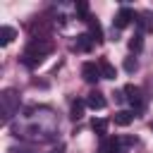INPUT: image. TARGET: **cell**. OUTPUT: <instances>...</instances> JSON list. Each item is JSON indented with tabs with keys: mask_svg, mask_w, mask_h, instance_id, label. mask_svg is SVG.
Listing matches in <instances>:
<instances>
[{
	"mask_svg": "<svg viewBox=\"0 0 153 153\" xmlns=\"http://www.w3.org/2000/svg\"><path fill=\"white\" fill-rule=\"evenodd\" d=\"M53 48L55 45H53L50 38H31L29 45H26V50H24V55H22V62L26 67H36L45 55L53 53Z\"/></svg>",
	"mask_w": 153,
	"mask_h": 153,
	"instance_id": "1",
	"label": "cell"
},
{
	"mask_svg": "<svg viewBox=\"0 0 153 153\" xmlns=\"http://www.w3.org/2000/svg\"><path fill=\"white\" fill-rule=\"evenodd\" d=\"M0 110H2V122H10L12 115L19 110V93L14 88H5L0 93Z\"/></svg>",
	"mask_w": 153,
	"mask_h": 153,
	"instance_id": "2",
	"label": "cell"
},
{
	"mask_svg": "<svg viewBox=\"0 0 153 153\" xmlns=\"http://www.w3.org/2000/svg\"><path fill=\"white\" fill-rule=\"evenodd\" d=\"M124 93H127V100L131 103L134 112H141V110H143V105H146L143 91H141L139 86H134V84H127V86H124Z\"/></svg>",
	"mask_w": 153,
	"mask_h": 153,
	"instance_id": "3",
	"label": "cell"
},
{
	"mask_svg": "<svg viewBox=\"0 0 153 153\" xmlns=\"http://www.w3.org/2000/svg\"><path fill=\"white\" fill-rule=\"evenodd\" d=\"M134 19H136V14H134L131 7H120V12H117L115 19H112V26H115V29H124V26H129Z\"/></svg>",
	"mask_w": 153,
	"mask_h": 153,
	"instance_id": "4",
	"label": "cell"
},
{
	"mask_svg": "<svg viewBox=\"0 0 153 153\" xmlns=\"http://www.w3.org/2000/svg\"><path fill=\"white\" fill-rule=\"evenodd\" d=\"M81 76H84V81L96 84L103 74H100V67H98L96 62H84V65H81Z\"/></svg>",
	"mask_w": 153,
	"mask_h": 153,
	"instance_id": "5",
	"label": "cell"
},
{
	"mask_svg": "<svg viewBox=\"0 0 153 153\" xmlns=\"http://www.w3.org/2000/svg\"><path fill=\"white\" fill-rule=\"evenodd\" d=\"M136 24H139V31L141 33H153V12L151 10H143L136 14Z\"/></svg>",
	"mask_w": 153,
	"mask_h": 153,
	"instance_id": "6",
	"label": "cell"
},
{
	"mask_svg": "<svg viewBox=\"0 0 153 153\" xmlns=\"http://www.w3.org/2000/svg\"><path fill=\"white\" fill-rule=\"evenodd\" d=\"M86 105H88L91 110H103V108H105V96H103L100 91H91V93L86 96Z\"/></svg>",
	"mask_w": 153,
	"mask_h": 153,
	"instance_id": "7",
	"label": "cell"
},
{
	"mask_svg": "<svg viewBox=\"0 0 153 153\" xmlns=\"http://www.w3.org/2000/svg\"><path fill=\"white\" fill-rule=\"evenodd\" d=\"M98 67H100L103 79H115V76H117V69H115V65H112L108 57H100V60H98Z\"/></svg>",
	"mask_w": 153,
	"mask_h": 153,
	"instance_id": "8",
	"label": "cell"
},
{
	"mask_svg": "<svg viewBox=\"0 0 153 153\" xmlns=\"http://www.w3.org/2000/svg\"><path fill=\"white\" fill-rule=\"evenodd\" d=\"M134 110H117L115 112V124H120V127H129L131 122H134Z\"/></svg>",
	"mask_w": 153,
	"mask_h": 153,
	"instance_id": "9",
	"label": "cell"
},
{
	"mask_svg": "<svg viewBox=\"0 0 153 153\" xmlns=\"http://www.w3.org/2000/svg\"><path fill=\"white\" fill-rule=\"evenodd\" d=\"M88 22V36L96 41V43H100L103 41V29H100V24H98V19H93V17H88L86 19Z\"/></svg>",
	"mask_w": 153,
	"mask_h": 153,
	"instance_id": "10",
	"label": "cell"
},
{
	"mask_svg": "<svg viewBox=\"0 0 153 153\" xmlns=\"http://www.w3.org/2000/svg\"><path fill=\"white\" fill-rule=\"evenodd\" d=\"M93 38L88 36V33H81V36H76V50H81V53H88L91 48H93Z\"/></svg>",
	"mask_w": 153,
	"mask_h": 153,
	"instance_id": "11",
	"label": "cell"
},
{
	"mask_svg": "<svg viewBox=\"0 0 153 153\" xmlns=\"http://www.w3.org/2000/svg\"><path fill=\"white\" fill-rule=\"evenodd\" d=\"M14 36H17V31L12 26H2L0 29V45H10L14 41Z\"/></svg>",
	"mask_w": 153,
	"mask_h": 153,
	"instance_id": "12",
	"label": "cell"
},
{
	"mask_svg": "<svg viewBox=\"0 0 153 153\" xmlns=\"http://www.w3.org/2000/svg\"><path fill=\"white\" fill-rule=\"evenodd\" d=\"M141 48H143V33L136 31V33L129 38V50H131V53H139Z\"/></svg>",
	"mask_w": 153,
	"mask_h": 153,
	"instance_id": "13",
	"label": "cell"
},
{
	"mask_svg": "<svg viewBox=\"0 0 153 153\" xmlns=\"http://www.w3.org/2000/svg\"><path fill=\"white\" fill-rule=\"evenodd\" d=\"M84 108H86V100H74L69 117H72V120H81V117H84Z\"/></svg>",
	"mask_w": 153,
	"mask_h": 153,
	"instance_id": "14",
	"label": "cell"
},
{
	"mask_svg": "<svg viewBox=\"0 0 153 153\" xmlns=\"http://www.w3.org/2000/svg\"><path fill=\"white\" fill-rule=\"evenodd\" d=\"M91 129H93L98 136H105V134H108V120H100V117H96V120L91 122Z\"/></svg>",
	"mask_w": 153,
	"mask_h": 153,
	"instance_id": "15",
	"label": "cell"
},
{
	"mask_svg": "<svg viewBox=\"0 0 153 153\" xmlns=\"http://www.w3.org/2000/svg\"><path fill=\"white\" fill-rule=\"evenodd\" d=\"M124 69H127L129 74H131V72H136V69H139V62H136V57H127V60H124Z\"/></svg>",
	"mask_w": 153,
	"mask_h": 153,
	"instance_id": "16",
	"label": "cell"
},
{
	"mask_svg": "<svg viewBox=\"0 0 153 153\" xmlns=\"http://www.w3.org/2000/svg\"><path fill=\"white\" fill-rule=\"evenodd\" d=\"M10 153H31V151H26V148H10Z\"/></svg>",
	"mask_w": 153,
	"mask_h": 153,
	"instance_id": "17",
	"label": "cell"
},
{
	"mask_svg": "<svg viewBox=\"0 0 153 153\" xmlns=\"http://www.w3.org/2000/svg\"><path fill=\"white\" fill-rule=\"evenodd\" d=\"M62 151H65V146H57V148H53L50 153H62Z\"/></svg>",
	"mask_w": 153,
	"mask_h": 153,
	"instance_id": "18",
	"label": "cell"
},
{
	"mask_svg": "<svg viewBox=\"0 0 153 153\" xmlns=\"http://www.w3.org/2000/svg\"><path fill=\"white\" fill-rule=\"evenodd\" d=\"M151 131H153V122H151Z\"/></svg>",
	"mask_w": 153,
	"mask_h": 153,
	"instance_id": "19",
	"label": "cell"
}]
</instances>
